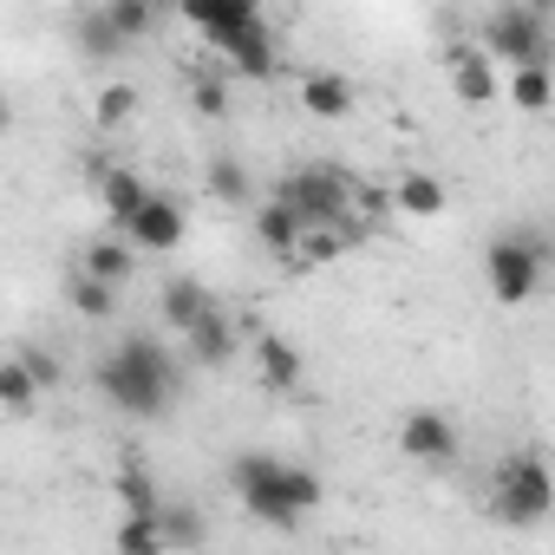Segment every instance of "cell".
I'll return each mask as SVG.
<instances>
[{"label": "cell", "instance_id": "cell-18", "mask_svg": "<svg viewBox=\"0 0 555 555\" xmlns=\"http://www.w3.org/2000/svg\"><path fill=\"white\" fill-rule=\"evenodd\" d=\"M66 301H73L79 321H112V314H118V282H105V274L79 268L73 282H66Z\"/></svg>", "mask_w": 555, "mask_h": 555}, {"label": "cell", "instance_id": "cell-32", "mask_svg": "<svg viewBox=\"0 0 555 555\" xmlns=\"http://www.w3.org/2000/svg\"><path fill=\"white\" fill-rule=\"evenodd\" d=\"M529 8H535V14H542V21H555V0H529Z\"/></svg>", "mask_w": 555, "mask_h": 555}, {"label": "cell", "instance_id": "cell-15", "mask_svg": "<svg viewBox=\"0 0 555 555\" xmlns=\"http://www.w3.org/2000/svg\"><path fill=\"white\" fill-rule=\"evenodd\" d=\"M183 340H190V360H203V366H229V360H235V347H242V340H235L229 308H209Z\"/></svg>", "mask_w": 555, "mask_h": 555}, {"label": "cell", "instance_id": "cell-25", "mask_svg": "<svg viewBox=\"0 0 555 555\" xmlns=\"http://www.w3.org/2000/svg\"><path fill=\"white\" fill-rule=\"evenodd\" d=\"M203 190H209L216 203H248L255 177H248V164H235V157H209V164H203Z\"/></svg>", "mask_w": 555, "mask_h": 555}, {"label": "cell", "instance_id": "cell-33", "mask_svg": "<svg viewBox=\"0 0 555 555\" xmlns=\"http://www.w3.org/2000/svg\"><path fill=\"white\" fill-rule=\"evenodd\" d=\"M548 248H555V242H548Z\"/></svg>", "mask_w": 555, "mask_h": 555}, {"label": "cell", "instance_id": "cell-6", "mask_svg": "<svg viewBox=\"0 0 555 555\" xmlns=\"http://www.w3.org/2000/svg\"><path fill=\"white\" fill-rule=\"evenodd\" d=\"M483 53L503 60V66L548 60V21L529 8V0H503V8L483 14Z\"/></svg>", "mask_w": 555, "mask_h": 555}, {"label": "cell", "instance_id": "cell-30", "mask_svg": "<svg viewBox=\"0 0 555 555\" xmlns=\"http://www.w3.org/2000/svg\"><path fill=\"white\" fill-rule=\"evenodd\" d=\"M190 105H196V118H222V112H229L222 79H196V86H190Z\"/></svg>", "mask_w": 555, "mask_h": 555}, {"label": "cell", "instance_id": "cell-11", "mask_svg": "<svg viewBox=\"0 0 555 555\" xmlns=\"http://www.w3.org/2000/svg\"><path fill=\"white\" fill-rule=\"evenodd\" d=\"M301 235H308V216H301L295 203H282V196L255 203V242H261L268 255H295Z\"/></svg>", "mask_w": 555, "mask_h": 555}, {"label": "cell", "instance_id": "cell-2", "mask_svg": "<svg viewBox=\"0 0 555 555\" xmlns=\"http://www.w3.org/2000/svg\"><path fill=\"white\" fill-rule=\"evenodd\" d=\"M92 386H99V399L112 405V412H125V418H164L170 412V399H177V360H170V347H157L151 334H131V340H118L105 360H99V373H92Z\"/></svg>", "mask_w": 555, "mask_h": 555}, {"label": "cell", "instance_id": "cell-17", "mask_svg": "<svg viewBox=\"0 0 555 555\" xmlns=\"http://www.w3.org/2000/svg\"><path fill=\"white\" fill-rule=\"evenodd\" d=\"M73 47H79L86 60H118V53L131 47V34H125L105 8H86V14L73 21Z\"/></svg>", "mask_w": 555, "mask_h": 555}, {"label": "cell", "instance_id": "cell-31", "mask_svg": "<svg viewBox=\"0 0 555 555\" xmlns=\"http://www.w3.org/2000/svg\"><path fill=\"white\" fill-rule=\"evenodd\" d=\"M21 360H27V366H34V379H40V386H47V392H53V386H60V360H53V353H40V347H21Z\"/></svg>", "mask_w": 555, "mask_h": 555}, {"label": "cell", "instance_id": "cell-23", "mask_svg": "<svg viewBox=\"0 0 555 555\" xmlns=\"http://www.w3.org/2000/svg\"><path fill=\"white\" fill-rule=\"evenodd\" d=\"M40 392H47V386H40V379H34V366H27V360H21V353H14V360H8V366H0V405H8V412H14V418H27V412H34V405H40Z\"/></svg>", "mask_w": 555, "mask_h": 555}, {"label": "cell", "instance_id": "cell-24", "mask_svg": "<svg viewBox=\"0 0 555 555\" xmlns=\"http://www.w3.org/2000/svg\"><path fill=\"white\" fill-rule=\"evenodd\" d=\"M392 203H399L405 216H438V209H444V183H438L431 170H405V177L392 183Z\"/></svg>", "mask_w": 555, "mask_h": 555}, {"label": "cell", "instance_id": "cell-29", "mask_svg": "<svg viewBox=\"0 0 555 555\" xmlns=\"http://www.w3.org/2000/svg\"><path fill=\"white\" fill-rule=\"evenodd\" d=\"M99 8H105V14L131 34V40H144V34L157 27V0H99Z\"/></svg>", "mask_w": 555, "mask_h": 555}, {"label": "cell", "instance_id": "cell-27", "mask_svg": "<svg viewBox=\"0 0 555 555\" xmlns=\"http://www.w3.org/2000/svg\"><path fill=\"white\" fill-rule=\"evenodd\" d=\"M131 112H138V92H131V86H105V92L92 99V118H99V131H118V125H131Z\"/></svg>", "mask_w": 555, "mask_h": 555}, {"label": "cell", "instance_id": "cell-26", "mask_svg": "<svg viewBox=\"0 0 555 555\" xmlns=\"http://www.w3.org/2000/svg\"><path fill=\"white\" fill-rule=\"evenodd\" d=\"M118 503H125V509H164L157 477H151L144 464H125V470H118Z\"/></svg>", "mask_w": 555, "mask_h": 555}, {"label": "cell", "instance_id": "cell-28", "mask_svg": "<svg viewBox=\"0 0 555 555\" xmlns=\"http://www.w3.org/2000/svg\"><path fill=\"white\" fill-rule=\"evenodd\" d=\"M157 516H164V535H170V548H196V542L209 535V529H203V516H196L190 503H164Z\"/></svg>", "mask_w": 555, "mask_h": 555}, {"label": "cell", "instance_id": "cell-22", "mask_svg": "<svg viewBox=\"0 0 555 555\" xmlns=\"http://www.w3.org/2000/svg\"><path fill=\"white\" fill-rule=\"evenodd\" d=\"M112 548H118V555H164V548H170L164 516H157V509H125V522H118Z\"/></svg>", "mask_w": 555, "mask_h": 555}, {"label": "cell", "instance_id": "cell-20", "mask_svg": "<svg viewBox=\"0 0 555 555\" xmlns=\"http://www.w3.org/2000/svg\"><path fill=\"white\" fill-rule=\"evenodd\" d=\"M222 60H229L235 79H268V73H274V34H268V21L248 27L235 47H222Z\"/></svg>", "mask_w": 555, "mask_h": 555}, {"label": "cell", "instance_id": "cell-13", "mask_svg": "<svg viewBox=\"0 0 555 555\" xmlns=\"http://www.w3.org/2000/svg\"><path fill=\"white\" fill-rule=\"evenodd\" d=\"M209 308H216V295H209L203 282H190V274H177V282H164V288H157V314H164L177 334H190Z\"/></svg>", "mask_w": 555, "mask_h": 555}, {"label": "cell", "instance_id": "cell-10", "mask_svg": "<svg viewBox=\"0 0 555 555\" xmlns=\"http://www.w3.org/2000/svg\"><path fill=\"white\" fill-rule=\"evenodd\" d=\"M92 183H99V203H105L112 229H125V222H131V209L151 196V183H144L138 170H125V164H92Z\"/></svg>", "mask_w": 555, "mask_h": 555}, {"label": "cell", "instance_id": "cell-9", "mask_svg": "<svg viewBox=\"0 0 555 555\" xmlns=\"http://www.w3.org/2000/svg\"><path fill=\"white\" fill-rule=\"evenodd\" d=\"M125 235H131L138 248H157V255H164V248H177V242H183V209H177V203H170L164 190H151V196H144V203L131 209Z\"/></svg>", "mask_w": 555, "mask_h": 555}, {"label": "cell", "instance_id": "cell-19", "mask_svg": "<svg viewBox=\"0 0 555 555\" xmlns=\"http://www.w3.org/2000/svg\"><path fill=\"white\" fill-rule=\"evenodd\" d=\"M138 242L118 229V235H99V242H86V255H79V268H92V274H105V282H131V268H138V255H131Z\"/></svg>", "mask_w": 555, "mask_h": 555}, {"label": "cell", "instance_id": "cell-12", "mask_svg": "<svg viewBox=\"0 0 555 555\" xmlns=\"http://www.w3.org/2000/svg\"><path fill=\"white\" fill-rule=\"evenodd\" d=\"M301 112L308 118H327V125H340V118H353V79L347 73H308L301 79Z\"/></svg>", "mask_w": 555, "mask_h": 555}, {"label": "cell", "instance_id": "cell-1", "mask_svg": "<svg viewBox=\"0 0 555 555\" xmlns=\"http://www.w3.org/2000/svg\"><path fill=\"white\" fill-rule=\"evenodd\" d=\"M229 490L268 529H301L321 509V496H327L308 464H288V457H274V451H235L229 457Z\"/></svg>", "mask_w": 555, "mask_h": 555}, {"label": "cell", "instance_id": "cell-3", "mask_svg": "<svg viewBox=\"0 0 555 555\" xmlns=\"http://www.w3.org/2000/svg\"><path fill=\"white\" fill-rule=\"evenodd\" d=\"M555 268V248L542 229H496L483 242V282L503 308H522L542 295V274Z\"/></svg>", "mask_w": 555, "mask_h": 555}, {"label": "cell", "instance_id": "cell-14", "mask_svg": "<svg viewBox=\"0 0 555 555\" xmlns=\"http://www.w3.org/2000/svg\"><path fill=\"white\" fill-rule=\"evenodd\" d=\"M451 92H457L464 105H490V99L503 92V86H496V60L457 47V53H451Z\"/></svg>", "mask_w": 555, "mask_h": 555}, {"label": "cell", "instance_id": "cell-7", "mask_svg": "<svg viewBox=\"0 0 555 555\" xmlns=\"http://www.w3.org/2000/svg\"><path fill=\"white\" fill-rule=\"evenodd\" d=\"M399 451H405L412 464H431V470H444V464H457V451H464V431H457V418H451V412H438V405H418V412H405V425H399Z\"/></svg>", "mask_w": 555, "mask_h": 555}, {"label": "cell", "instance_id": "cell-16", "mask_svg": "<svg viewBox=\"0 0 555 555\" xmlns=\"http://www.w3.org/2000/svg\"><path fill=\"white\" fill-rule=\"evenodd\" d=\"M255 373H261L268 392H295V386H301V353H295V340L261 334V340H255Z\"/></svg>", "mask_w": 555, "mask_h": 555}, {"label": "cell", "instance_id": "cell-21", "mask_svg": "<svg viewBox=\"0 0 555 555\" xmlns=\"http://www.w3.org/2000/svg\"><path fill=\"white\" fill-rule=\"evenodd\" d=\"M503 92H509V105H516V112H548V99H555V73H548V60L509 66Z\"/></svg>", "mask_w": 555, "mask_h": 555}, {"label": "cell", "instance_id": "cell-5", "mask_svg": "<svg viewBox=\"0 0 555 555\" xmlns=\"http://www.w3.org/2000/svg\"><path fill=\"white\" fill-rule=\"evenodd\" d=\"M274 196L295 203V209L308 216V229H314V222H340L360 190H353V177L334 170V164H295L288 177H274Z\"/></svg>", "mask_w": 555, "mask_h": 555}, {"label": "cell", "instance_id": "cell-8", "mask_svg": "<svg viewBox=\"0 0 555 555\" xmlns=\"http://www.w3.org/2000/svg\"><path fill=\"white\" fill-rule=\"evenodd\" d=\"M177 14L222 53V47H235L248 27H261V0H177Z\"/></svg>", "mask_w": 555, "mask_h": 555}, {"label": "cell", "instance_id": "cell-4", "mask_svg": "<svg viewBox=\"0 0 555 555\" xmlns=\"http://www.w3.org/2000/svg\"><path fill=\"white\" fill-rule=\"evenodd\" d=\"M490 516L509 529H535L555 516V470L542 451H509L490 470Z\"/></svg>", "mask_w": 555, "mask_h": 555}]
</instances>
